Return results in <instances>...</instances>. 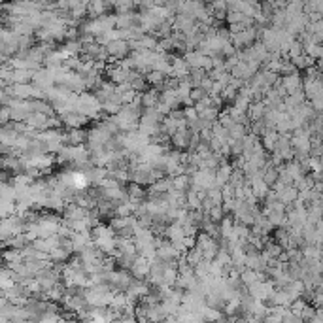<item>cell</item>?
<instances>
[{
    "label": "cell",
    "instance_id": "cell-29",
    "mask_svg": "<svg viewBox=\"0 0 323 323\" xmlns=\"http://www.w3.org/2000/svg\"><path fill=\"white\" fill-rule=\"evenodd\" d=\"M206 199H210L214 204H221L223 202V195H221V189L219 187H208L206 189Z\"/></svg>",
    "mask_w": 323,
    "mask_h": 323
},
{
    "label": "cell",
    "instance_id": "cell-17",
    "mask_svg": "<svg viewBox=\"0 0 323 323\" xmlns=\"http://www.w3.org/2000/svg\"><path fill=\"white\" fill-rule=\"evenodd\" d=\"M276 138H278V132L272 129V130H267L263 136H259V142H261V146H263V150L265 151H274Z\"/></svg>",
    "mask_w": 323,
    "mask_h": 323
},
{
    "label": "cell",
    "instance_id": "cell-26",
    "mask_svg": "<svg viewBox=\"0 0 323 323\" xmlns=\"http://www.w3.org/2000/svg\"><path fill=\"white\" fill-rule=\"evenodd\" d=\"M193 272H195V276H197V278H202V276H206V274H210V261L202 257L193 267Z\"/></svg>",
    "mask_w": 323,
    "mask_h": 323
},
{
    "label": "cell",
    "instance_id": "cell-5",
    "mask_svg": "<svg viewBox=\"0 0 323 323\" xmlns=\"http://www.w3.org/2000/svg\"><path fill=\"white\" fill-rule=\"evenodd\" d=\"M274 291V283L267 278V280H257L248 285V293L255 299V301H265L270 293Z\"/></svg>",
    "mask_w": 323,
    "mask_h": 323
},
{
    "label": "cell",
    "instance_id": "cell-23",
    "mask_svg": "<svg viewBox=\"0 0 323 323\" xmlns=\"http://www.w3.org/2000/svg\"><path fill=\"white\" fill-rule=\"evenodd\" d=\"M138 253H116L114 257H116V265H118L119 269H130V265H132V261L136 257Z\"/></svg>",
    "mask_w": 323,
    "mask_h": 323
},
{
    "label": "cell",
    "instance_id": "cell-9",
    "mask_svg": "<svg viewBox=\"0 0 323 323\" xmlns=\"http://www.w3.org/2000/svg\"><path fill=\"white\" fill-rule=\"evenodd\" d=\"M187 144H189V130H187V125H183L170 136V148L185 151L187 150Z\"/></svg>",
    "mask_w": 323,
    "mask_h": 323
},
{
    "label": "cell",
    "instance_id": "cell-4",
    "mask_svg": "<svg viewBox=\"0 0 323 323\" xmlns=\"http://www.w3.org/2000/svg\"><path fill=\"white\" fill-rule=\"evenodd\" d=\"M104 47H106L110 61H119V59H123V57H127V55L130 53L129 42L123 40V38H114V40L108 43V45H104Z\"/></svg>",
    "mask_w": 323,
    "mask_h": 323
},
{
    "label": "cell",
    "instance_id": "cell-35",
    "mask_svg": "<svg viewBox=\"0 0 323 323\" xmlns=\"http://www.w3.org/2000/svg\"><path fill=\"white\" fill-rule=\"evenodd\" d=\"M208 93H204L201 87H191V91H189V98L193 100V102H197V100H201L202 97H206Z\"/></svg>",
    "mask_w": 323,
    "mask_h": 323
},
{
    "label": "cell",
    "instance_id": "cell-1",
    "mask_svg": "<svg viewBox=\"0 0 323 323\" xmlns=\"http://www.w3.org/2000/svg\"><path fill=\"white\" fill-rule=\"evenodd\" d=\"M132 282H134V276L127 269H114L112 274H110V285H112L114 291L125 293V291L129 289V285Z\"/></svg>",
    "mask_w": 323,
    "mask_h": 323
},
{
    "label": "cell",
    "instance_id": "cell-15",
    "mask_svg": "<svg viewBox=\"0 0 323 323\" xmlns=\"http://www.w3.org/2000/svg\"><path fill=\"white\" fill-rule=\"evenodd\" d=\"M185 74H189V66L185 63L182 55H174L172 57V76L176 78H183Z\"/></svg>",
    "mask_w": 323,
    "mask_h": 323
},
{
    "label": "cell",
    "instance_id": "cell-19",
    "mask_svg": "<svg viewBox=\"0 0 323 323\" xmlns=\"http://www.w3.org/2000/svg\"><path fill=\"white\" fill-rule=\"evenodd\" d=\"M263 112H265V100H257V102H249L248 110H246V114H248L249 121H255V119H261V118H263Z\"/></svg>",
    "mask_w": 323,
    "mask_h": 323
},
{
    "label": "cell",
    "instance_id": "cell-6",
    "mask_svg": "<svg viewBox=\"0 0 323 323\" xmlns=\"http://www.w3.org/2000/svg\"><path fill=\"white\" fill-rule=\"evenodd\" d=\"M31 83L36 87H40L43 91H47L49 87L55 85V80H53V74H51V70L49 68H38V70H34L33 74V80H31Z\"/></svg>",
    "mask_w": 323,
    "mask_h": 323
},
{
    "label": "cell",
    "instance_id": "cell-20",
    "mask_svg": "<svg viewBox=\"0 0 323 323\" xmlns=\"http://www.w3.org/2000/svg\"><path fill=\"white\" fill-rule=\"evenodd\" d=\"M162 320H166V312H164L161 302L148 308V322H162Z\"/></svg>",
    "mask_w": 323,
    "mask_h": 323
},
{
    "label": "cell",
    "instance_id": "cell-8",
    "mask_svg": "<svg viewBox=\"0 0 323 323\" xmlns=\"http://www.w3.org/2000/svg\"><path fill=\"white\" fill-rule=\"evenodd\" d=\"M87 140V130L83 127H76V129H66L63 132V142L68 146H80L85 144Z\"/></svg>",
    "mask_w": 323,
    "mask_h": 323
},
{
    "label": "cell",
    "instance_id": "cell-2",
    "mask_svg": "<svg viewBox=\"0 0 323 323\" xmlns=\"http://www.w3.org/2000/svg\"><path fill=\"white\" fill-rule=\"evenodd\" d=\"M57 116L61 118V123H63V127H66V129L85 127L87 123L91 121V119L87 118L85 114H81V112H76V110H68V112H59Z\"/></svg>",
    "mask_w": 323,
    "mask_h": 323
},
{
    "label": "cell",
    "instance_id": "cell-3",
    "mask_svg": "<svg viewBox=\"0 0 323 323\" xmlns=\"http://www.w3.org/2000/svg\"><path fill=\"white\" fill-rule=\"evenodd\" d=\"M197 25H199V23L195 21L191 15L174 13V19H172L174 33H180V34H183V36H187V34H191L197 31Z\"/></svg>",
    "mask_w": 323,
    "mask_h": 323
},
{
    "label": "cell",
    "instance_id": "cell-27",
    "mask_svg": "<svg viewBox=\"0 0 323 323\" xmlns=\"http://www.w3.org/2000/svg\"><path fill=\"white\" fill-rule=\"evenodd\" d=\"M219 112H221V110H215V108L208 106V108H204V110L199 112V118L208 121V123H215V121H217V116H219Z\"/></svg>",
    "mask_w": 323,
    "mask_h": 323
},
{
    "label": "cell",
    "instance_id": "cell-14",
    "mask_svg": "<svg viewBox=\"0 0 323 323\" xmlns=\"http://www.w3.org/2000/svg\"><path fill=\"white\" fill-rule=\"evenodd\" d=\"M125 193H127L129 199H136V201H144L146 199V189L136 182L125 183Z\"/></svg>",
    "mask_w": 323,
    "mask_h": 323
},
{
    "label": "cell",
    "instance_id": "cell-30",
    "mask_svg": "<svg viewBox=\"0 0 323 323\" xmlns=\"http://www.w3.org/2000/svg\"><path fill=\"white\" fill-rule=\"evenodd\" d=\"M130 83V89L132 91H136V93H142V91H146L148 87H150V83L146 81V78L144 76H136L132 81H129Z\"/></svg>",
    "mask_w": 323,
    "mask_h": 323
},
{
    "label": "cell",
    "instance_id": "cell-24",
    "mask_svg": "<svg viewBox=\"0 0 323 323\" xmlns=\"http://www.w3.org/2000/svg\"><path fill=\"white\" fill-rule=\"evenodd\" d=\"M229 138H244L248 134V125H242V123H233L229 129Z\"/></svg>",
    "mask_w": 323,
    "mask_h": 323
},
{
    "label": "cell",
    "instance_id": "cell-38",
    "mask_svg": "<svg viewBox=\"0 0 323 323\" xmlns=\"http://www.w3.org/2000/svg\"><path fill=\"white\" fill-rule=\"evenodd\" d=\"M183 114H185V119L187 121H193V119L199 118V114H197V110L193 106H185L183 108Z\"/></svg>",
    "mask_w": 323,
    "mask_h": 323
},
{
    "label": "cell",
    "instance_id": "cell-39",
    "mask_svg": "<svg viewBox=\"0 0 323 323\" xmlns=\"http://www.w3.org/2000/svg\"><path fill=\"white\" fill-rule=\"evenodd\" d=\"M202 2H208V4H210V2H214V0H202Z\"/></svg>",
    "mask_w": 323,
    "mask_h": 323
},
{
    "label": "cell",
    "instance_id": "cell-16",
    "mask_svg": "<svg viewBox=\"0 0 323 323\" xmlns=\"http://www.w3.org/2000/svg\"><path fill=\"white\" fill-rule=\"evenodd\" d=\"M183 125H187V123H180V121L172 119L170 116H164L162 121H161V130H162V132H166L168 136H172L174 132L180 129V127H183Z\"/></svg>",
    "mask_w": 323,
    "mask_h": 323
},
{
    "label": "cell",
    "instance_id": "cell-31",
    "mask_svg": "<svg viewBox=\"0 0 323 323\" xmlns=\"http://www.w3.org/2000/svg\"><path fill=\"white\" fill-rule=\"evenodd\" d=\"M282 322L283 323H302V318L297 312H293L289 308H285V312L282 314Z\"/></svg>",
    "mask_w": 323,
    "mask_h": 323
},
{
    "label": "cell",
    "instance_id": "cell-13",
    "mask_svg": "<svg viewBox=\"0 0 323 323\" xmlns=\"http://www.w3.org/2000/svg\"><path fill=\"white\" fill-rule=\"evenodd\" d=\"M66 57H80L81 53V43L78 38H70V40H65V43L59 47Z\"/></svg>",
    "mask_w": 323,
    "mask_h": 323
},
{
    "label": "cell",
    "instance_id": "cell-12",
    "mask_svg": "<svg viewBox=\"0 0 323 323\" xmlns=\"http://www.w3.org/2000/svg\"><path fill=\"white\" fill-rule=\"evenodd\" d=\"M93 242L104 255H114L116 253V237H98Z\"/></svg>",
    "mask_w": 323,
    "mask_h": 323
},
{
    "label": "cell",
    "instance_id": "cell-21",
    "mask_svg": "<svg viewBox=\"0 0 323 323\" xmlns=\"http://www.w3.org/2000/svg\"><path fill=\"white\" fill-rule=\"evenodd\" d=\"M170 187H172V178L170 176H162V178L155 180L153 183H150L151 191H159V193H166Z\"/></svg>",
    "mask_w": 323,
    "mask_h": 323
},
{
    "label": "cell",
    "instance_id": "cell-32",
    "mask_svg": "<svg viewBox=\"0 0 323 323\" xmlns=\"http://www.w3.org/2000/svg\"><path fill=\"white\" fill-rule=\"evenodd\" d=\"M206 215H208V217H210L214 223H217V221H219V219H221L225 214H223V208H221V204H214L210 210H208V212H206Z\"/></svg>",
    "mask_w": 323,
    "mask_h": 323
},
{
    "label": "cell",
    "instance_id": "cell-22",
    "mask_svg": "<svg viewBox=\"0 0 323 323\" xmlns=\"http://www.w3.org/2000/svg\"><path fill=\"white\" fill-rule=\"evenodd\" d=\"M157 36H153L150 33H144L138 38V49H155L157 47Z\"/></svg>",
    "mask_w": 323,
    "mask_h": 323
},
{
    "label": "cell",
    "instance_id": "cell-34",
    "mask_svg": "<svg viewBox=\"0 0 323 323\" xmlns=\"http://www.w3.org/2000/svg\"><path fill=\"white\" fill-rule=\"evenodd\" d=\"M168 116L176 121H180V123H187V119H185V114H183V108H174L168 112Z\"/></svg>",
    "mask_w": 323,
    "mask_h": 323
},
{
    "label": "cell",
    "instance_id": "cell-10",
    "mask_svg": "<svg viewBox=\"0 0 323 323\" xmlns=\"http://www.w3.org/2000/svg\"><path fill=\"white\" fill-rule=\"evenodd\" d=\"M280 83L285 89V93L289 95V93H295V91L302 89V78L299 72H293V74L287 76H280Z\"/></svg>",
    "mask_w": 323,
    "mask_h": 323
},
{
    "label": "cell",
    "instance_id": "cell-33",
    "mask_svg": "<svg viewBox=\"0 0 323 323\" xmlns=\"http://www.w3.org/2000/svg\"><path fill=\"white\" fill-rule=\"evenodd\" d=\"M210 129H212V134H214V136H217V138H223V140H227V138H229V132H227V129L223 127V125H219L217 121H215V123H212V127H210Z\"/></svg>",
    "mask_w": 323,
    "mask_h": 323
},
{
    "label": "cell",
    "instance_id": "cell-28",
    "mask_svg": "<svg viewBox=\"0 0 323 323\" xmlns=\"http://www.w3.org/2000/svg\"><path fill=\"white\" fill-rule=\"evenodd\" d=\"M225 19H227V23H229V25H238V23H242V25H244V19H246V15H244L242 11H238V10H227Z\"/></svg>",
    "mask_w": 323,
    "mask_h": 323
},
{
    "label": "cell",
    "instance_id": "cell-36",
    "mask_svg": "<svg viewBox=\"0 0 323 323\" xmlns=\"http://www.w3.org/2000/svg\"><path fill=\"white\" fill-rule=\"evenodd\" d=\"M219 189H221V195H223V201H225V199H233V197H235V187H233L229 182H227L225 185H221Z\"/></svg>",
    "mask_w": 323,
    "mask_h": 323
},
{
    "label": "cell",
    "instance_id": "cell-7",
    "mask_svg": "<svg viewBox=\"0 0 323 323\" xmlns=\"http://www.w3.org/2000/svg\"><path fill=\"white\" fill-rule=\"evenodd\" d=\"M129 270L136 280H144V278L148 276V272H150V259L138 253V255L134 257V261H132V265H130Z\"/></svg>",
    "mask_w": 323,
    "mask_h": 323
},
{
    "label": "cell",
    "instance_id": "cell-37",
    "mask_svg": "<svg viewBox=\"0 0 323 323\" xmlns=\"http://www.w3.org/2000/svg\"><path fill=\"white\" fill-rule=\"evenodd\" d=\"M8 121H11L10 119V106L4 104V106H0V125H2V123H8Z\"/></svg>",
    "mask_w": 323,
    "mask_h": 323
},
{
    "label": "cell",
    "instance_id": "cell-25",
    "mask_svg": "<svg viewBox=\"0 0 323 323\" xmlns=\"http://www.w3.org/2000/svg\"><path fill=\"white\" fill-rule=\"evenodd\" d=\"M304 53L308 55L312 61H318V59H322V55H323L322 43H308V45H304Z\"/></svg>",
    "mask_w": 323,
    "mask_h": 323
},
{
    "label": "cell",
    "instance_id": "cell-11",
    "mask_svg": "<svg viewBox=\"0 0 323 323\" xmlns=\"http://www.w3.org/2000/svg\"><path fill=\"white\" fill-rule=\"evenodd\" d=\"M140 95V104L142 108H155L159 104V91L153 89V87H148L146 91L138 93Z\"/></svg>",
    "mask_w": 323,
    "mask_h": 323
},
{
    "label": "cell",
    "instance_id": "cell-18",
    "mask_svg": "<svg viewBox=\"0 0 323 323\" xmlns=\"http://www.w3.org/2000/svg\"><path fill=\"white\" fill-rule=\"evenodd\" d=\"M172 178V187L174 189H178V191H187L189 187H191V178L187 176V174H183V172H180V174H176V176H170Z\"/></svg>",
    "mask_w": 323,
    "mask_h": 323
}]
</instances>
